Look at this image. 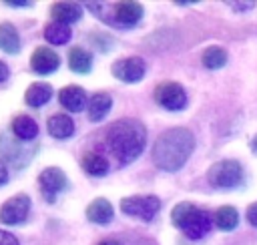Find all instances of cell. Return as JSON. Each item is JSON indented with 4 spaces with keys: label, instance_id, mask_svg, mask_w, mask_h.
Here are the masks:
<instances>
[{
    "label": "cell",
    "instance_id": "cell-1",
    "mask_svg": "<svg viewBox=\"0 0 257 245\" xmlns=\"http://www.w3.org/2000/svg\"><path fill=\"white\" fill-rule=\"evenodd\" d=\"M195 149V137L189 129L175 127L159 135L153 145V163L161 171H179Z\"/></svg>",
    "mask_w": 257,
    "mask_h": 245
},
{
    "label": "cell",
    "instance_id": "cell-2",
    "mask_svg": "<svg viewBox=\"0 0 257 245\" xmlns=\"http://www.w3.org/2000/svg\"><path fill=\"white\" fill-rule=\"evenodd\" d=\"M104 141L108 151L116 157L118 165H128L143 153L147 143V129L137 118H120L108 127Z\"/></svg>",
    "mask_w": 257,
    "mask_h": 245
},
{
    "label": "cell",
    "instance_id": "cell-3",
    "mask_svg": "<svg viewBox=\"0 0 257 245\" xmlns=\"http://www.w3.org/2000/svg\"><path fill=\"white\" fill-rule=\"evenodd\" d=\"M171 219H173V225L183 229L189 239L205 237L211 231V225L215 223L209 211L197 209L193 203H187V201L175 205V209L171 211Z\"/></svg>",
    "mask_w": 257,
    "mask_h": 245
},
{
    "label": "cell",
    "instance_id": "cell-4",
    "mask_svg": "<svg viewBox=\"0 0 257 245\" xmlns=\"http://www.w3.org/2000/svg\"><path fill=\"white\" fill-rule=\"evenodd\" d=\"M207 181L217 189H235L243 183V167L233 159L219 161L209 169Z\"/></svg>",
    "mask_w": 257,
    "mask_h": 245
},
{
    "label": "cell",
    "instance_id": "cell-5",
    "mask_svg": "<svg viewBox=\"0 0 257 245\" xmlns=\"http://www.w3.org/2000/svg\"><path fill=\"white\" fill-rule=\"evenodd\" d=\"M104 6L108 8V14L102 16L104 22L108 24H114V26H135L141 18H143V6L139 2H133V0H124V2H104Z\"/></svg>",
    "mask_w": 257,
    "mask_h": 245
},
{
    "label": "cell",
    "instance_id": "cell-6",
    "mask_svg": "<svg viewBox=\"0 0 257 245\" xmlns=\"http://www.w3.org/2000/svg\"><path fill=\"white\" fill-rule=\"evenodd\" d=\"M161 209V199L155 195H131L120 199V211L143 221H151Z\"/></svg>",
    "mask_w": 257,
    "mask_h": 245
},
{
    "label": "cell",
    "instance_id": "cell-7",
    "mask_svg": "<svg viewBox=\"0 0 257 245\" xmlns=\"http://www.w3.org/2000/svg\"><path fill=\"white\" fill-rule=\"evenodd\" d=\"M38 187H40L42 197H44L48 203H54L56 195L68 187V179H66V175H64L58 167H48V169H44V171L40 173V177H38Z\"/></svg>",
    "mask_w": 257,
    "mask_h": 245
},
{
    "label": "cell",
    "instance_id": "cell-8",
    "mask_svg": "<svg viewBox=\"0 0 257 245\" xmlns=\"http://www.w3.org/2000/svg\"><path fill=\"white\" fill-rule=\"evenodd\" d=\"M155 100L167 110H181L187 104V94L179 82H161L155 88Z\"/></svg>",
    "mask_w": 257,
    "mask_h": 245
},
{
    "label": "cell",
    "instance_id": "cell-9",
    "mask_svg": "<svg viewBox=\"0 0 257 245\" xmlns=\"http://www.w3.org/2000/svg\"><path fill=\"white\" fill-rule=\"evenodd\" d=\"M28 211H30L28 195L24 193L14 195L8 201H4V205L0 207V221L6 225H18L28 217Z\"/></svg>",
    "mask_w": 257,
    "mask_h": 245
},
{
    "label": "cell",
    "instance_id": "cell-10",
    "mask_svg": "<svg viewBox=\"0 0 257 245\" xmlns=\"http://www.w3.org/2000/svg\"><path fill=\"white\" fill-rule=\"evenodd\" d=\"M145 60L139 56H128V58H120L112 64V74L122 80V82H139L145 76Z\"/></svg>",
    "mask_w": 257,
    "mask_h": 245
},
{
    "label": "cell",
    "instance_id": "cell-11",
    "mask_svg": "<svg viewBox=\"0 0 257 245\" xmlns=\"http://www.w3.org/2000/svg\"><path fill=\"white\" fill-rule=\"evenodd\" d=\"M58 64H60V56L48 46L36 48L32 52V56H30V66L38 74H50V72H54L58 68Z\"/></svg>",
    "mask_w": 257,
    "mask_h": 245
},
{
    "label": "cell",
    "instance_id": "cell-12",
    "mask_svg": "<svg viewBox=\"0 0 257 245\" xmlns=\"http://www.w3.org/2000/svg\"><path fill=\"white\" fill-rule=\"evenodd\" d=\"M58 100H60V104L66 108V110H70V112H80L88 102H86V92H84V88H80V86H76V84H68V86H64L60 92H58Z\"/></svg>",
    "mask_w": 257,
    "mask_h": 245
},
{
    "label": "cell",
    "instance_id": "cell-13",
    "mask_svg": "<svg viewBox=\"0 0 257 245\" xmlns=\"http://www.w3.org/2000/svg\"><path fill=\"white\" fill-rule=\"evenodd\" d=\"M114 217V209L112 205L108 203V199L104 197H96L94 201H90V205L86 207V219L92 221V223H98V225H106L110 223Z\"/></svg>",
    "mask_w": 257,
    "mask_h": 245
},
{
    "label": "cell",
    "instance_id": "cell-14",
    "mask_svg": "<svg viewBox=\"0 0 257 245\" xmlns=\"http://www.w3.org/2000/svg\"><path fill=\"white\" fill-rule=\"evenodd\" d=\"M110 106H112V98H110V94H106V92H96V94H92V96L88 98V104H86L88 118H90L92 122L102 120V118L108 114Z\"/></svg>",
    "mask_w": 257,
    "mask_h": 245
},
{
    "label": "cell",
    "instance_id": "cell-15",
    "mask_svg": "<svg viewBox=\"0 0 257 245\" xmlns=\"http://www.w3.org/2000/svg\"><path fill=\"white\" fill-rule=\"evenodd\" d=\"M50 12H52L54 22H60V24L76 22L82 16V8L76 2H54Z\"/></svg>",
    "mask_w": 257,
    "mask_h": 245
},
{
    "label": "cell",
    "instance_id": "cell-16",
    "mask_svg": "<svg viewBox=\"0 0 257 245\" xmlns=\"http://www.w3.org/2000/svg\"><path fill=\"white\" fill-rule=\"evenodd\" d=\"M48 133H50V137H54V139H68V137H72V133H74V122H72V118L68 116V114H64V112H56V114H52L50 118H48Z\"/></svg>",
    "mask_w": 257,
    "mask_h": 245
},
{
    "label": "cell",
    "instance_id": "cell-17",
    "mask_svg": "<svg viewBox=\"0 0 257 245\" xmlns=\"http://www.w3.org/2000/svg\"><path fill=\"white\" fill-rule=\"evenodd\" d=\"M68 66L76 74H88L90 68H92V56H90V52L84 50V48H80V46L70 48V52H68Z\"/></svg>",
    "mask_w": 257,
    "mask_h": 245
},
{
    "label": "cell",
    "instance_id": "cell-18",
    "mask_svg": "<svg viewBox=\"0 0 257 245\" xmlns=\"http://www.w3.org/2000/svg\"><path fill=\"white\" fill-rule=\"evenodd\" d=\"M50 96H52V86L48 82H32L26 88L24 100L30 106H42V104H46L50 100Z\"/></svg>",
    "mask_w": 257,
    "mask_h": 245
},
{
    "label": "cell",
    "instance_id": "cell-19",
    "mask_svg": "<svg viewBox=\"0 0 257 245\" xmlns=\"http://www.w3.org/2000/svg\"><path fill=\"white\" fill-rule=\"evenodd\" d=\"M12 133H14L18 139H22V141H32V139H36V135H38V125H36V120H34L32 116H28V114H18V116H14V120H12Z\"/></svg>",
    "mask_w": 257,
    "mask_h": 245
},
{
    "label": "cell",
    "instance_id": "cell-20",
    "mask_svg": "<svg viewBox=\"0 0 257 245\" xmlns=\"http://www.w3.org/2000/svg\"><path fill=\"white\" fill-rule=\"evenodd\" d=\"M0 50L8 54H16L20 50V34L10 22L0 24Z\"/></svg>",
    "mask_w": 257,
    "mask_h": 245
},
{
    "label": "cell",
    "instance_id": "cell-21",
    "mask_svg": "<svg viewBox=\"0 0 257 245\" xmlns=\"http://www.w3.org/2000/svg\"><path fill=\"white\" fill-rule=\"evenodd\" d=\"M80 163H82V169L90 177H104L108 173V161L96 153H84Z\"/></svg>",
    "mask_w": 257,
    "mask_h": 245
},
{
    "label": "cell",
    "instance_id": "cell-22",
    "mask_svg": "<svg viewBox=\"0 0 257 245\" xmlns=\"http://www.w3.org/2000/svg\"><path fill=\"white\" fill-rule=\"evenodd\" d=\"M213 221H215V225H217L221 231H231V229H235L237 223H239V213H237V209L225 205V207H221V209L215 211Z\"/></svg>",
    "mask_w": 257,
    "mask_h": 245
},
{
    "label": "cell",
    "instance_id": "cell-23",
    "mask_svg": "<svg viewBox=\"0 0 257 245\" xmlns=\"http://www.w3.org/2000/svg\"><path fill=\"white\" fill-rule=\"evenodd\" d=\"M70 28L68 24H60V22H50L44 28V38L50 44H66L70 40Z\"/></svg>",
    "mask_w": 257,
    "mask_h": 245
},
{
    "label": "cell",
    "instance_id": "cell-24",
    "mask_svg": "<svg viewBox=\"0 0 257 245\" xmlns=\"http://www.w3.org/2000/svg\"><path fill=\"white\" fill-rule=\"evenodd\" d=\"M201 60L207 68H221L227 62V52L221 46H209V48H205Z\"/></svg>",
    "mask_w": 257,
    "mask_h": 245
},
{
    "label": "cell",
    "instance_id": "cell-25",
    "mask_svg": "<svg viewBox=\"0 0 257 245\" xmlns=\"http://www.w3.org/2000/svg\"><path fill=\"white\" fill-rule=\"evenodd\" d=\"M0 245H20V243H18V239H16L12 233L0 231Z\"/></svg>",
    "mask_w": 257,
    "mask_h": 245
},
{
    "label": "cell",
    "instance_id": "cell-26",
    "mask_svg": "<svg viewBox=\"0 0 257 245\" xmlns=\"http://www.w3.org/2000/svg\"><path fill=\"white\" fill-rule=\"evenodd\" d=\"M247 221H249L253 227H257V203L249 205V209H247Z\"/></svg>",
    "mask_w": 257,
    "mask_h": 245
},
{
    "label": "cell",
    "instance_id": "cell-27",
    "mask_svg": "<svg viewBox=\"0 0 257 245\" xmlns=\"http://www.w3.org/2000/svg\"><path fill=\"white\" fill-rule=\"evenodd\" d=\"M229 6L233 8V10H251L253 6H255V2H229Z\"/></svg>",
    "mask_w": 257,
    "mask_h": 245
},
{
    "label": "cell",
    "instance_id": "cell-28",
    "mask_svg": "<svg viewBox=\"0 0 257 245\" xmlns=\"http://www.w3.org/2000/svg\"><path fill=\"white\" fill-rule=\"evenodd\" d=\"M8 181V167H6V163L0 159V185H4Z\"/></svg>",
    "mask_w": 257,
    "mask_h": 245
},
{
    "label": "cell",
    "instance_id": "cell-29",
    "mask_svg": "<svg viewBox=\"0 0 257 245\" xmlns=\"http://www.w3.org/2000/svg\"><path fill=\"white\" fill-rule=\"evenodd\" d=\"M8 74H10V70H8V66L0 60V82H4L6 78H8Z\"/></svg>",
    "mask_w": 257,
    "mask_h": 245
},
{
    "label": "cell",
    "instance_id": "cell-30",
    "mask_svg": "<svg viewBox=\"0 0 257 245\" xmlns=\"http://www.w3.org/2000/svg\"><path fill=\"white\" fill-rule=\"evenodd\" d=\"M6 4H8V6H30L32 2H26V0H16V2H14V0H8Z\"/></svg>",
    "mask_w": 257,
    "mask_h": 245
},
{
    "label": "cell",
    "instance_id": "cell-31",
    "mask_svg": "<svg viewBox=\"0 0 257 245\" xmlns=\"http://www.w3.org/2000/svg\"><path fill=\"white\" fill-rule=\"evenodd\" d=\"M98 245H120L118 241H112V239H108V241H100Z\"/></svg>",
    "mask_w": 257,
    "mask_h": 245
},
{
    "label": "cell",
    "instance_id": "cell-32",
    "mask_svg": "<svg viewBox=\"0 0 257 245\" xmlns=\"http://www.w3.org/2000/svg\"><path fill=\"white\" fill-rule=\"evenodd\" d=\"M251 149H253V153H257V135H255V139L251 141Z\"/></svg>",
    "mask_w": 257,
    "mask_h": 245
}]
</instances>
